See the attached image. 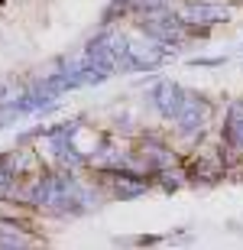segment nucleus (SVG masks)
Returning a JSON list of instances; mask_svg holds the SVG:
<instances>
[{
	"label": "nucleus",
	"mask_w": 243,
	"mask_h": 250,
	"mask_svg": "<svg viewBox=\"0 0 243 250\" xmlns=\"http://www.w3.org/2000/svg\"><path fill=\"white\" fill-rule=\"evenodd\" d=\"M104 176V186L113 198H120V202H130V198H140L152 188V179H140V176H130V172H101Z\"/></svg>",
	"instance_id": "39448f33"
},
{
	"label": "nucleus",
	"mask_w": 243,
	"mask_h": 250,
	"mask_svg": "<svg viewBox=\"0 0 243 250\" xmlns=\"http://www.w3.org/2000/svg\"><path fill=\"white\" fill-rule=\"evenodd\" d=\"M211 121H214V104H211V98L201 94V91H188L185 88L182 107H178V114L172 117L175 137L185 140V143H195V140H201L207 133Z\"/></svg>",
	"instance_id": "f257e3e1"
},
{
	"label": "nucleus",
	"mask_w": 243,
	"mask_h": 250,
	"mask_svg": "<svg viewBox=\"0 0 243 250\" xmlns=\"http://www.w3.org/2000/svg\"><path fill=\"white\" fill-rule=\"evenodd\" d=\"M133 149L146 159V166L152 169V176H156L159 169L182 166V153H178V149H172V143H168L162 133H152V130L140 133V137H136V143H133Z\"/></svg>",
	"instance_id": "7ed1b4c3"
},
{
	"label": "nucleus",
	"mask_w": 243,
	"mask_h": 250,
	"mask_svg": "<svg viewBox=\"0 0 243 250\" xmlns=\"http://www.w3.org/2000/svg\"><path fill=\"white\" fill-rule=\"evenodd\" d=\"M182 169H185V182L188 186H217V182L227 176L221 146L217 149H207V146L198 149L195 156L182 159Z\"/></svg>",
	"instance_id": "f03ea898"
},
{
	"label": "nucleus",
	"mask_w": 243,
	"mask_h": 250,
	"mask_svg": "<svg viewBox=\"0 0 243 250\" xmlns=\"http://www.w3.org/2000/svg\"><path fill=\"white\" fill-rule=\"evenodd\" d=\"M17 182H19V179L13 176L3 163H0V198H10V195H13V188H17Z\"/></svg>",
	"instance_id": "0eeeda50"
},
{
	"label": "nucleus",
	"mask_w": 243,
	"mask_h": 250,
	"mask_svg": "<svg viewBox=\"0 0 243 250\" xmlns=\"http://www.w3.org/2000/svg\"><path fill=\"white\" fill-rule=\"evenodd\" d=\"M0 202H3V198H0Z\"/></svg>",
	"instance_id": "f8f14e48"
},
{
	"label": "nucleus",
	"mask_w": 243,
	"mask_h": 250,
	"mask_svg": "<svg viewBox=\"0 0 243 250\" xmlns=\"http://www.w3.org/2000/svg\"><path fill=\"white\" fill-rule=\"evenodd\" d=\"M227 62V56H198V59H188L191 68H221Z\"/></svg>",
	"instance_id": "6e6552de"
},
{
	"label": "nucleus",
	"mask_w": 243,
	"mask_h": 250,
	"mask_svg": "<svg viewBox=\"0 0 243 250\" xmlns=\"http://www.w3.org/2000/svg\"><path fill=\"white\" fill-rule=\"evenodd\" d=\"M152 104V111L159 114L162 121H172L178 114V107H182V98H185V84L172 82V78H156V84H152V91L146 94Z\"/></svg>",
	"instance_id": "20e7f679"
},
{
	"label": "nucleus",
	"mask_w": 243,
	"mask_h": 250,
	"mask_svg": "<svg viewBox=\"0 0 243 250\" xmlns=\"http://www.w3.org/2000/svg\"><path fill=\"white\" fill-rule=\"evenodd\" d=\"M240 52H243V46H240Z\"/></svg>",
	"instance_id": "9b49d317"
},
{
	"label": "nucleus",
	"mask_w": 243,
	"mask_h": 250,
	"mask_svg": "<svg viewBox=\"0 0 243 250\" xmlns=\"http://www.w3.org/2000/svg\"><path fill=\"white\" fill-rule=\"evenodd\" d=\"M162 237H156V234H146V237H136V244H159Z\"/></svg>",
	"instance_id": "9d476101"
},
{
	"label": "nucleus",
	"mask_w": 243,
	"mask_h": 250,
	"mask_svg": "<svg viewBox=\"0 0 243 250\" xmlns=\"http://www.w3.org/2000/svg\"><path fill=\"white\" fill-rule=\"evenodd\" d=\"M152 186L156 188H162V192H178V188H185L188 182H185V169L182 166H172V169H159L156 176H152Z\"/></svg>",
	"instance_id": "423d86ee"
},
{
	"label": "nucleus",
	"mask_w": 243,
	"mask_h": 250,
	"mask_svg": "<svg viewBox=\"0 0 243 250\" xmlns=\"http://www.w3.org/2000/svg\"><path fill=\"white\" fill-rule=\"evenodd\" d=\"M133 3V13L136 10H152V7H168V3H175V0H130Z\"/></svg>",
	"instance_id": "1a4fd4ad"
}]
</instances>
